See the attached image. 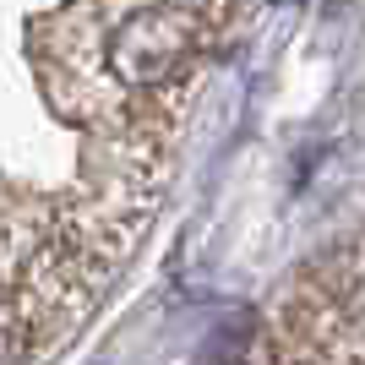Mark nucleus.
<instances>
[{
  "mask_svg": "<svg viewBox=\"0 0 365 365\" xmlns=\"http://www.w3.org/2000/svg\"><path fill=\"white\" fill-rule=\"evenodd\" d=\"M213 0H71L44 28L55 104L88 125L153 131L197 82Z\"/></svg>",
  "mask_w": 365,
  "mask_h": 365,
  "instance_id": "f257e3e1",
  "label": "nucleus"
}]
</instances>
